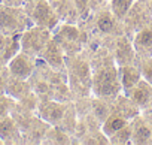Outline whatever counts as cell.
I'll return each mask as SVG.
<instances>
[{"mask_svg": "<svg viewBox=\"0 0 152 145\" xmlns=\"http://www.w3.org/2000/svg\"><path fill=\"white\" fill-rule=\"evenodd\" d=\"M30 18L21 6H6L0 3V33L6 36L21 35L28 29Z\"/></svg>", "mask_w": 152, "mask_h": 145, "instance_id": "1", "label": "cell"}, {"mask_svg": "<svg viewBox=\"0 0 152 145\" xmlns=\"http://www.w3.org/2000/svg\"><path fill=\"white\" fill-rule=\"evenodd\" d=\"M121 87V78L113 67L100 69L93 78V90L102 99L116 97Z\"/></svg>", "mask_w": 152, "mask_h": 145, "instance_id": "2", "label": "cell"}, {"mask_svg": "<svg viewBox=\"0 0 152 145\" xmlns=\"http://www.w3.org/2000/svg\"><path fill=\"white\" fill-rule=\"evenodd\" d=\"M20 42H21V51L30 54V55H39L43 52L46 43L49 42V33H48V29L45 27H40V26H36V27H31V29H26L23 33H21V38H20Z\"/></svg>", "mask_w": 152, "mask_h": 145, "instance_id": "3", "label": "cell"}, {"mask_svg": "<svg viewBox=\"0 0 152 145\" xmlns=\"http://www.w3.org/2000/svg\"><path fill=\"white\" fill-rule=\"evenodd\" d=\"M6 66L12 77L27 81L28 78H31L33 72H34V58H33V55H30L24 51H20L11 58V61Z\"/></svg>", "mask_w": 152, "mask_h": 145, "instance_id": "4", "label": "cell"}, {"mask_svg": "<svg viewBox=\"0 0 152 145\" xmlns=\"http://www.w3.org/2000/svg\"><path fill=\"white\" fill-rule=\"evenodd\" d=\"M21 35L6 36L0 33V66H6L11 58L21 51Z\"/></svg>", "mask_w": 152, "mask_h": 145, "instance_id": "5", "label": "cell"}, {"mask_svg": "<svg viewBox=\"0 0 152 145\" xmlns=\"http://www.w3.org/2000/svg\"><path fill=\"white\" fill-rule=\"evenodd\" d=\"M30 18L36 26H40V27H45V29L51 27L54 15H52V9L48 5L46 0H36L34 6L30 11Z\"/></svg>", "mask_w": 152, "mask_h": 145, "instance_id": "6", "label": "cell"}, {"mask_svg": "<svg viewBox=\"0 0 152 145\" xmlns=\"http://www.w3.org/2000/svg\"><path fill=\"white\" fill-rule=\"evenodd\" d=\"M0 139L3 144H18L21 142V130L12 115L0 120Z\"/></svg>", "mask_w": 152, "mask_h": 145, "instance_id": "7", "label": "cell"}, {"mask_svg": "<svg viewBox=\"0 0 152 145\" xmlns=\"http://www.w3.org/2000/svg\"><path fill=\"white\" fill-rule=\"evenodd\" d=\"M37 111L43 121H46L49 124H55L64 117L66 106L58 102H42L39 105Z\"/></svg>", "mask_w": 152, "mask_h": 145, "instance_id": "8", "label": "cell"}, {"mask_svg": "<svg viewBox=\"0 0 152 145\" xmlns=\"http://www.w3.org/2000/svg\"><path fill=\"white\" fill-rule=\"evenodd\" d=\"M5 93H6L8 96H11L12 99H15V100L20 102V100L24 99L27 94H30V85L27 84L26 79H18V78L9 75L8 82H6Z\"/></svg>", "mask_w": 152, "mask_h": 145, "instance_id": "9", "label": "cell"}, {"mask_svg": "<svg viewBox=\"0 0 152 145\" xmlns=\"http://www.w3.org/2000/svg\"><path fill=\"white\" fill-rule=\"evenodd\" d=\"M151 97H152V87L148 81H139L137 85L133 88V93H131V99L133 102L140 106V108H145L149 105L151 102Z\"/></svg>", "mask_w": 152, "mask_h": 145, "instance_id": "10", "label": "cell"}, {"mask_svg": "<svg viewBox=\"0 0 152 145\" xmlns=\"http://www.w3.org/2000/svg\"><path fill=\"white\" fill-rule=\"evenodd\" d=\"M119 78H121V85H122V88L127 90V91H128V90H133V88L137 85V82L142 79L140 70L136 69V67H133V66H130V64L122 66Z\"/></svg>", "mask_w": 152, "mask_h": 145, "instance_id": "11", "label": "cell"}, {"mask_svg": "<svg viewBox=\"0 0 152 145\" xmlns=\"http://www.w3.org/2000/svg\"><path fill=\"white\" fill-rule=\"evenodd\" d=\"M43 58L49 63V66H52L54 69H61L63 67V55H61V51L58 49V46L54 43V42H48L43 52H42Z\"/></svg>", "mask_w": 152, "mask_h": 145, "instance_id": "12", "label": "cell"}, {"mask_svg": "<svg viewBox=\"0 0 152 145\" xmlns=\"http://www.w3.org/2000/svg\"><path fill=\"white\" fill-rule=\"evenodd\" d=\"M152 139V130L149 127V124L139 121L134 127H133V133H131V141L134 144H146Z\"/></svg>", "mask_w": 152, "mask_h": 145, "instance_id": "13", "label": "cell"}, {"mask_svg": "<svg viewBox=\"0 0 152 145\" xmlns=\"http://www.w3.org/2000/svg\"><path fill=\"white\" fill-rule=\"evenodd\" d=\"M127 126V120L122 118V117H107L106 121L103 123V133L106 136H112L115 135L119 129L125 127Z\"/></svg>", "mask_w": 152, "mask_h": 145, "instance_id": "14", "label": "cell"}, {"mask_svg": "<svg viewBox=\"0 0 152 145\" xmlns=\"http://www.w3.org/2000/svg\"><path fill=\"white\" fill-rule=\"evenodd\" d=\"M116 61L121 66L128 64V61H131L133 55H131V48L128 45V42L125 39H119V42L116 43Z\"/></svg>", "mask_w": 152, "mask_h": 145, "instance_id": "15", "label": "cell"}, {"mask_svg": "<svg viewBox=\"0 0 152 145\" xmlns=\"http://www.w3.org/2000/svg\"><path fill=\"white\" fill-rule=\"evenodd\" d=\"M110 6H112L113 17H116L118 20H122L130 11L131 0H112Z\"/></svg>", "mask_w": 152, "mask_h": 145, "instance_id": "16", "label": "cell"}, {"mask_svg": "<svg viewBox=\"0 0 152 145\" xmlns=\"http://www.w3.org/2000/svg\"><path fill=\"white\" fill-rule=\"evenodd\" d=\"M97 27L102 33L107 35V33H112L113 29H115V21H113V17L109 14V12H103L99 15L97 18Z\"/></svg>", "mask_w": 152, "mask_h": 145, "instance_id": "17", "label": "cell"}, {"mask_svg": "<svg viewBox=\"0 0 152 145\" xmlns=\"http://www.w3.org/2000/svg\"><path fill=\"white\" fill-rule=\"evenodd\" d=\"M17 105L15 99H12L11 96H8L6 93H2L0 94V120L11 115L14 106Z\"/></svg>", "mask_w": 152, "mask_h": 145, "instance_id": "18", "label": "cell"}, {"mask_svg": "<svg viewBox=\"0 0 152 145\" xmlns=\"http://www.w3.org/2000/svg\"><path fill=\"white\" fill-rule=\"evenodd\" d=\"M91 108H93L94 117H96L100 123H104L106 118L109 117V109H107V106H106L102 100H94L93 105H91Z\"/></svg>", "mask_w": 152, "mask_h": 145, "instance_id": "19", "label": "cell"}, {"mask_svg": "<svg viewBox=\"0 0 152 145\" xmlns=\"http://www.w3.org/2000/svg\"><path fill=\"white\" fill-rule=\"evenodd\" d=\"M136 45L140 48H151L152 46V30H143L136 36Z\"/></svg>", "mask_w": 152, "mask_h": 145, "instance_id": "20", "label": "cell"}, {"mask_svg": "<svg viewBox=\"0 0 152 145\" xmlns=\"http://www.w3.org/2000/svg\"><path fill=\"white\" fill-rule=\"evenodd\" d=\"M131 133H133V129L125 126V127L119 129V130H118L115 135H112L110 138H113L112 141H113V142H116V144H125V142H128V141H130Z\"/></svg>", "mask_w": 152, "mask_h": 145, "instance_id": "21", "label": "cell"}, {"mask_svg": "<svg viewBox=\"0 0 152 145\" xmlns=\"http://www.w3.org/2000/svg\"><path fill=\"white\" fill-rule=\"evenodd\" d=\"M75 74H76V77H78L79 79H82V81H88L90 79V69H88V66L84 61H78V63H76Z\"/></svg>", "mask_w": 152, "mask_h": 145, "instance_id": "22", "label": "cell"}, {"mask_svg": "<svg viewBox=\"0 0 152 145\" xmlns=\"http://www.w3.org/2000/svg\"><path fill=\"white\" fill-rule=\"evenodd\" d=\"M61 35H63L67 40H78V38H79V32H78V29L69 27V26H66V27L61 29Z\"/></svg>", "mask_w": 152, "mask_h": 145, "instance_id": "23", "label": "cell"}, {"mask_svg": "<svg viewBox=\"0 0 152 145\" xmlns=\"http://www.w3.org/2000/svg\"><path fill=\"white\" fill-rule=\"evenodd\" d=\"M9 69L8 66H0V94L5 93V88H6V82H8V78H9Z\"/></svg>", "mask_w": 152, "mask_h": 145, "instance_id": "24", "label": "cell"}, {"mask_svg": "<svg viewBox=\"0 0 152 145\" xmlns=\"http://www.w3.org/2000/svg\"><path fill=\"white\" fill-rule=\"evenodd\" d=\"M24 2L26 0H0V3L6 6H23Z\"/></svg>", "mask_w": 152, "mask_h": 145, "instance_id": "25", "label": "cell"}, {"mask_svg": "<svg viewBox=\"0 0 152 145\" xmlns=\"http://www.w3.org/2000/svg\"><path fill=\"white\" fill-rule=\"evenodd\" d=\"M0 144H3V142H2V139H0Z\"/></svg>", "mask_w": 152, "mask_h": 145, "instance_id": "26", "label": "cell"}, {"mask_svg": "<svg viewBox=\"0 0 152 145\" xmlns=\"http://www.w3.org/2000/svg\"><path fill=\"white\" fill-rule=\"evenodd\" d=\"M30 2H33V0H30ZM34 2H36V0H34Z\"/></svg>", "mask_w": 152, "mask_h": 145, "instance_id": "27", "label": "cell"}]
</instances>
